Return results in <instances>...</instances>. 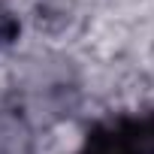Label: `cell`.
<instances>
[{
    "mask_svg": "<svg viewBox=\"0 0 154 154\" xmlns=\"http://www.w3.org/2000/svg\"><path fill=\"white\" fill-rule=\"evenodd\" d=\"M85 154H154V136L139 121H109L88 136Z\"/></svg>",
    "mask_w": 154,
    "mask_h": 154,
    "instance_id": "1",
    "label": "cell"
},
{
    "mask_svg": "<svg viewBox=\"0 0 154 154\" xmlns=\"http://www.w3.org/2000/svg\"><path fill=\"white\" fill-rule=\"evenodd\" d=\"M12 30H15V27H12V21H9L6 15H0V39H6V36H12Z\"/></svg>",
    "mask_w": 154,
    "mask_h": 154,
    "instance_id": "2",
    "label": "cell"
}]
</instances>
